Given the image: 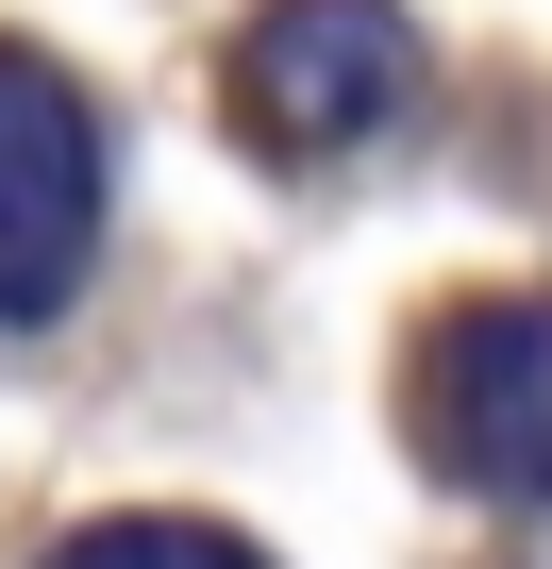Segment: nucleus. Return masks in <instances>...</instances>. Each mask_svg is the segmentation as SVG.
<instances>
[{"label": "nucleus", "mask_w": 552, "mask_h": 569, "mask_svg": "<svg viewBox=\"0 0 552 569\" xmlns=\"http://www.w3.org/2000/svg\"><path fill=\"white\" fill-rule=\"evenodd\" d=\"M419 452L485 502H552V284L452 302L419 336Z\"/></svg>", "instance_id": "nucleus-2"}, {"label": "nucleus", "mask_w": 552, "mask_h": 569, "mask_svg": "<svg viewBox=\"0 0 552 569\" xmlns=\"http://www.w3.org/2000/svg\"><path fill=\"white\" fill-rule=\"evenodd\" d=\"M51 569H268V552L218 536V519H101V536H68Z\"/></svg>", "instance_id": "nucleus-4"}, {"label": "nucleus", "mask_w": 552, "mask_h": 569, "mask_svg": "<svg viewBox=\"0 0 552 569\" xmlns=\"http://www.w3.org/2000/svg\"><path fill=\"white\" fill-rule=\"evenodd\" d=\"M419 101V18L402 0H268L234 34V134L285 151V168H335L369 134H402Z\"/></svg>", "instance_id": "nucleus-1"}, {"label": "nucleus", "mask_w": 552, "mask_h": 569, "mask_svg": "<svg viewBox=\"0 0 552 569\" xmlns=\"http://www.w3.org/2000/svg\"><path fill=\"white\" fill-rule=\"evenodd\" d=\"M101 251V118L51 51H0V319H51Z\"/></svg>", "instance_id": "nucleus-3"}]
</instances>
